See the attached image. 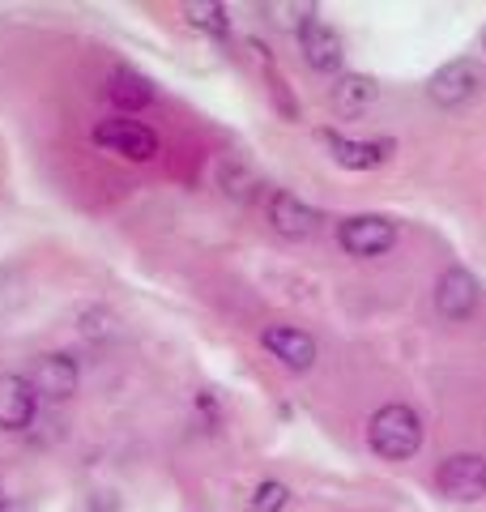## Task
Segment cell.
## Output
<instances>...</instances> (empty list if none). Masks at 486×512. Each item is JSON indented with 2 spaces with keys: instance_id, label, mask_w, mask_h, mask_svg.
I'll return each mask as SVG.
<instances>
[{
  "instance_id": "15",
  "label": "cell",
  "mask_w": 486,
  "mask_h": 512,
  "mask_svg": "<svg viewBox=\"0 0 486 512\" xmlns=\"http://www.w3.org/2000/svg\"><path fill=\"white\" fill-rule=\"evenodd\" d=\"M218 184L226 188V197H235V201H252L256 197V175L248 171V167H239L235 158H226V163L218 167Z\"/></svg>"
},
{
  "instance_id": "3",
  "label": "cell",
  "mask_w": 486,
  "mask_h": 512,
  "mask_svg": "<svg viewBox=\"0 0 486 512\" xmlns=\"http://www.w3.org/2000/svg\"><path fill=\"white\" fill-rule=\"evenodd\" d=\"M90 137H94V146L120 154V158H128V163H150V158L158 154L154 128H145L137 120H99Z\"/></svg>"
},
{
  "instance_id": "6",
  "label": "cell",
  "mask_w": 486,
  "mask_h": 512,
  "mask_svg": "<svg viewBox=\"0 0 486 512\" xmlns=\"http://www.w3.org/2000/svg\"><path fill=\"white\" fill-rule=\"evenodd\" d=\"M261 342L282 367H290V372H307V367L316 363V338L299 325H265Z\"/></svg>"
},
{
  "instance_id": "13",
  "label": "cell",
  "mask_w": 486,
  "mask_h": 512,
  "mask_svg": "<svg viewBox=\"0 0 486 512\" xmlns=\"http://www.w3.org/2000/svg\"><path fill=\"white\" fill-rule=\"evenodd\" d=\"M376 99H380V86L371 82L367 73H342L333 82V90H329L333 111H337V116H346V120L350 116H363V111L376 103Z\"/></svg>"
},
{
  "instance_id": "16",
  "label": "cell",
  "mask_w": 486,
  "mask_h": 512,
  "mask_svg": "<svg viewBox=\"0 0 486 512\" xmlns=\"http://www.w3.org/2000/svg\"><path fill=\"white\" fill-rule=\"evenodd\" d=\"M184 13H188V22L192 26H201L205 35H226V30H231V22H226V9L222 5H214V0H188L184 5Z\"/></svg>"
},
{
  "instance_id": "12",
  "label": "cell",
  "mask_w": 486,
  "mask_h": 512,
  "mask_svg": "<svg viewBox=\"0 0 486 512\" xmlns=\"http://www.w3.org/2000/svg\"><path fill=\"white\" fill-rule=\"evenodd\" d=\"M35 419V389L26 376H0V431H26Z\"/></svg>"
},
{
  "instance_id": "7",
  "label": "cell",
  "mask_w": 486,
  "mask_h": 512,
  "mask_svg": "<svg viewBox=\"0 0 486 512\" xmlns=\"http://www.w3.org/2000/svg\"><path fill=\"white\" fill-rule=\"evenodd\" d=\"M478 299H482V282L461 265L448 269V274L435 282V308H440V316H448V320H465L478 308Z\"/></svg>"
},
{
  "instance_id": "1",
  "label": "cell",
  "mask_w": 486,
  "mask_h": 512,
  "mask_svg": "<svg viewBox=\"0 0 486 512\" xmlns=\"http://www.w3.org/2000/svg\"><path fill=\"white\" fill-rule=\"evenodd\" d=\"M367 440L376 448V457H384V461H410L418 448H423V419H418L414 406L388 402L371 414Z\"/></svg>"
},
{
  "instance_id": "14",
  "label": "cell",
  "mask_w": 486,
  "mask_h": 512,
  "mask_svg": "<svg viewBox=\"0 0 486 512\" xmlns=\"http://www.w3.org/2000/svg\"><path fill=\"white\" fill-rule=\"evenodd\" d=\"M107 99L120 111H141L145 103H154V86L145 82L141 73L120 69V73H111V82H107Z\"/></svg>"
},
{
  "instance_id": "11",
  "label": "cell",
  "mask_w": 486,
  "mask_h": 512,
  "mask_svg": "<svg viewBox=\"0 0 486 512\" xmlns=\"http://www.w3.org/2000/svg\"><path fill=\"white\" fill-rule=\"evenodd\" d=\"M77 380H81V372L69 355H43V359H35V372H30V389L64 402V397L77 393Z\"/></svg>"
},
{
  "instance_id": "4",
  "label": "cell",
  "mask_w": 486,
  "mask_h": 512,
  "mask_svg": "<svg viewBox=\"0 0 486 512\" xmlns=\"http://www.w3.org/2000/svg\"><path fill=\"white\" fill-rule=\"evenodd\" d=\"M337 239H342V248L350 256L367 261V256H384L397 244V222L384 218V214H354L337 227Z\"/></svg>"
},
{
  "instance_id": "10",
  "label": "cell",
  "mask_w": 486,
  "mask_h": 512,
  "mask_svg": "<svg viewBox=\"0 0 486 512\" xmlns=\"http://www.w3.org/2000/svg\"><path fill=\"white\" fill-rule=\"evenodd\" d=\"M299 43H303V56H307V64H312L316 73H337L342 69V60H346L342 35H337L333 26H324L320 18L299 30Z\"/></svg>"
},
{
  "instance_id": "5",
  "label": "cell",
  "mask_w": 486,
  "mask_h": 512,
  "mask_svg": "<svg viewBox=\"0 0 486 512\" xmlns=\"http://www.w3.org/2000/svg\"><path fill=\"white\" fill-rule=\"evenodd\" d=\"M482 90V69L474 60H448L444 69H435V77L427 82V94L440 107H465L474 94Z\"/></svg>"
},
{
  "instance_id": "9",
  "label": "cell",
  "mask_w": 486,
  "mask_h": 512,
  "mask_svg": "<svg viewBox=\"0 0 486 512\" xmlns=\"http://www.w3.org/2000/svg\"><path fill=\"white\" fill-rule=\"evenodd\" d=\"M320 141L329 146L333 163H342L350 171H371V167H380L384 158L393 154V141H350L342 133H333V128H324Z\"/></svg>"
},
{
  "instance_id": "19",
  "label": "cell",
  "mask_w": 486,
  "mask_h": 512,
  "mask_svg": "<svg viewBox=\"0 0 486 512\" xmlns=\"http://www.w3.org/2000/svg\"><path fill=\"white\" fill-rule=\"evenodd\" d=\"M482 52H486V30H482Z\"/></svg>"
},
{
  "instance_id": "18",
  "label": "cell",
  "mask_w": 486,
  "mask_h": 512,
  "mask_svg": "<svg viewBox=\"0 0 486 512\" xmlns=\"http://www.w3.org/2000/svg\"><path fill=\"white\" fill-rule=\"evenodd\" d=\"M94 512H120V500L116 495H107V491H99L94 495Z\"/></svg>"
},
{
  "instance_id": "8",
  "label": "cell",
  "mask_w": 486,
  "mask_h": 512,
  "mask_svg": "<svg viewBox=\"0 0 486 512\" xmlns=\"http://www.w3.org/2000/svg\"><path fill=\"white\" fill-rule=\"evenodd\" d=\"M269 222L282 239H312L320 231V214L295 192H273L269 197Z\"/></svg>"
},
{
  "instance_id": "17",
  "label": "cell",
  "mask_w": 486,
  "mask_h": 512,
  "mask_svg": "<svg viewBox=\"0 0 486 512\" xmlns=\"http://www.w3.org/2000/svg\"><path fill=\"white\" fill-rule=\"evenodd\" d=\"M286 504H290V491H286V483H273V478L256 487V495H252V508L256 512H282Z\"/></svg>"
},
{
  "instance_id": "2",
  "label": "cell",
  "mask_w": 486,
  "mask_h": 512,
  "mask_svg": "<svg viewBox=\"0 0 486 512\" xmlns=\"http://www.w3.org/2000/svg\"><path fill=\"white\" fill-rule=\"evenodd\" d=\"M435 487L452 504H474L486 495V457L478 453H452L435 470Z\"/></svg>"
}]
</instances>
